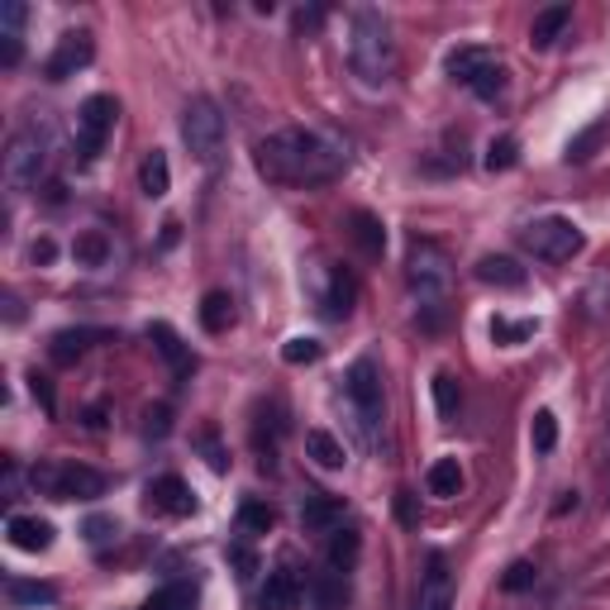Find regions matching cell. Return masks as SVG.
I'll list each match as a JSON object with an SVG mask.
<instances>
[{"label": "cell", "mask_w": 610, "mask_h": 610, "mask_svg": "<svg viewBox=\"0 0 610 610\" xmlns=\"http://www.w3.org/2000/svg\"><path fill=\"white\" fill-rule=\"evenodd\" d=\"M182 139H186L191 157L205 163V167H215L220 157H224V139H230V130H224V115H220V105L211 101V95L186 101V110H182Z\"/></svg>", "instance_id": "cell-8"}, {"label": "cell", "mask_w": 610, "mask_h": 610, "mask_svg": "<svg viewBox=\"0 0 610 610\" xmlns=\"http://www.w3.org/2000/svg\"><path fill=\"white\" fill-rule=\"evenodd\" d=\"M477 282L501 286V292H520V286H525V267L516 258H506V253H487V258L477 263Z\"/></svg>", "instance_id": "cell-20"}, {"label": "cell", "mask_w": 610, "mask_h": 610, "mask_svg": "<svg viewBox=\"0 0 610 610\" xmlns=\"http://www.w3.org/2000/svg\"><path fill=\"white\" fill-rule=\"evenodd\" d=\"M6 597L14 606H48V601H58V587H48V582H10Z\"/></svg>", "instance_id": "cell-33"}, {"label": "cell", "mask_w": 610, "mask_h": 610, "mask_svg": "<svg viewBox=\"0 0 610 610\" xmlns=\"http://www.w3.org/2000/svg\"><path fill=\"white\" fill-rule=\"evenodd\" d=\"M143 506H149V516H167V520H182L196 510V496H191V487L182 477H153L149 491H143Z\"/></svg>", "instance_id": "cell-11"}, {"label": "cell", "mask_w": 610, "mask_h": 610, "mask_svg": "<svg viewBox=\"0 0 610 610\" xmlns=\"http://www.w3.org/2000/svg\"><path fill=\"white\" fill-rule=\"evenodd\" d=\"M230 558L238 563V577H253V568H258V563H253V553H248V549H234Z\"/></svg>", "instance_id": "cell-44"}, {"label": "cell", "mask_w": 610, "mask_h": 610, "mask_svg": "<svg viewBox=\"0 0 610 610\" xmlns=\"http://www.w3.org/2000/svg\"><path fill=\"white\" fill-rule=\"evenodd\" d=\"M348 606V572H319L315 577V610H344Z\"/></svg>", "instance_id": "cell-27"}, {"label": "cell", "mask_w": 610, "mask_h": 610, "mask_svg": "<svg viewBox=\"0 0 610 610\" xmlns=\"http://www.w3.org/2000/svg\"><path fill=\"white\" fill-rule=\"evenodd\" d=\"M105 339H110V329H87V325L82 329H58L53 344H48V358L68 367V363H77L82 353H91L95 344H105Z\"/></svg>", "instance_id": "cell-18"}, {"label": "cell", "mask_w": 610, "mask_h": 610, "mask_svg": "<svg viewBox=\"0 0 610 610\" xmlns=\"http://www.w3.org/2000/svg\"><path fill=\"white\" fill-rule=\"evenodd\" d=\"M238 525H244V535H267V529L277 525V510L267 501H244L238 506Z\"/></svg>", "instance_id": "cell-32"}, {"label": "cell", "mask_w": 610, "mask_h": 610, "mask_svg": "<svg viewBox=\"0 0 610 610\" xmlns=\"http://www.w3.org/2000/svg\"><path fill=\"white\" fill-rule=\"evenodd\" d=\"M143 420H149L143 429H149V435H157V439H163L167 429H172V420H167V406H149V410H143Z\"/></svg>", "instance_id": "cell-42"}, {"label": "cell", "mask_w": 610, "mask_h": 610, "mask_svg": "<svg viewBox=\"0 0 610 610\" xmlns=\"http://www.w3.org/2000/svg\"><path fill=\"white\" fill-rule=\"evenodd\" d=\"M435 406H439V415H444V420H458L462 392H458V382L448 377V373H439V377H435Z\"/></svg>", "instance_id": "cell-35"}, {"label": "cell", "mask_w": 610, "mask_h": 610, "mask_svg": "<svg viewBox=\"0 0 610 610\" xmlns=\"http://www.w3.org/2000/svg\"><path fill=\"white\" fill-rule=\"evenodd\" d=\"M149 339H153V348H157V353H163V363L172 367L176 377H186L191 367H196V358H191V348L182 344V334H176L172 325H153V329H149Z\"/></svg>", "instance_id": "cell-21"}, {"label": "cell", "mask_w": 610, "mask_h": 610, "mask_svg": "<svg viewBox=\"0 0 610 610\" xmlns=\"http://www.w3.org/2000/svg\"><path fill=\"white\" fill-rule=\"evenodd\" d=\"M415 610H454V572L444 553H429L420 582H415Z\"/></svg>", "instance_id": "cell-13"}, {"label": "cell", "mask_w": 610, "mask_h": 610, "mask_svg": "<svg viewBox=\"0 0 610 610\" xmlns=\"http://www.w3.org/2000/svg\"><path fill=\"white\" fill-rule=\"evenodd\" d=\"M91 58H95V43L87 29H72V34H62L58 48H53V58H48V82H68V77H77L82 68H91Z\"/></svg>", "instance_id": "cell-12"}, {"label": "cell", "mask_w": 610, "mask_h": 610, "mask_svg": "<svg viewBox=\"0 0 610 610\" xmlns=\"http://www.w3.org/2000/svg\"><path fill=\"white\" fill-rule=\"evenodd\" d=\"M319 353H325V348H319L315 339H286V348H282V358H286V363H292V367H301V363H319Z\"/></svg>", "instance_id": "cell-40"}, {"label": "cell", "mask_w": 610, "mask_h": 610, "mask_svg": "<svg viewBox=\"0 0 610 610\" xmlns=\"http://www.w3.org/2000/svg\"><path fill=\"white\" fill-rule=\"evenodd\" d=\"M396 39H392V20L373 6L353 10L348 20V68L363 87H387L396 77Z\"/></svg>", "instance_id": "cell-2"}, {"label": "cell", "mask_w": 610, "mask_h": 610, "mask_svg": "<svg viewBox=\"0 0 610 610\" xmlns=\"http://www.w3.org/2000/svg\"><path fill=\"white\" fill-rule=\"evenodd\" d=\"M396 516H400V525H415V496L410 491H396Z\"/></svg>", "instance_id": "cell-43"}, {"label": "cell", "mask_w": 610, "mask_h": 610, "mask_svg": "<svg viewBox=\"0 0 610 610\" xmlns=\"http://www.w3.org/2000/svg\"><path fill=\"white\" fill-rule=\"evenodd\" d=\"M39 496H53V501H95L105 496V477L87 468V462H34L29 472Z\"/></svg>", "instance_id": "cell-7"}, {"label": "cell", "mask_w": 610, "mask_h": 610, "mask_svg": "<svg viewBox=\"0 0 610 610\" xmlns=\"http://www.w3.org/2000/svg\"><path fill=\"white\" fill-rule=\"evenodd\" d=\"M115 120H120V105H115V95H91V101H82V110H77V163H95V157L105 153V139L110 130H115Z\"/></svg>", "instance_id": "cell-10"}, {"label": "cell", "mask_w": 610, "mask_h": 610, "mask_svg": "<svg viewBox=\"0 0 610 610\" xmlns=\"http://www.w3.org/2000/svg\"><path fill=\"white\" fill-rule=\"evenodd\" d=\"M568 24H572V10H568V6H549V10H539V14H535V24H529V43H535L539 53H543V48H553L558 39L568 34Z\"/></svg>", "instance_id": "cell-23"}, {"label": "cell", "mask_w": 610, "mask_h": 610, "mask_svg": "<svg viewBox=\"0 0 610 610\" xmlns=\"http://www.w3.org/2000/svg\"><path fill=\"white\" fill-rule=\"evenodd\" d=\"M520 244H525V253H535L539 263H572L577 253L587 248V234L577 230L572 220H563V215H543V220L525 224Z\"/></svg>", "instance_id": "cell-9"}, {"label": "cell", "mask_w": 610, "mask_h": 610, "mask_svg": "<svg viewBox=\"0 0 610 610\" xmlns=\"http://www.w3.org/2000/svg\"><path fill=\"white\" fill-rule=\"evenodd\" d=\"M6 539L20 553H48V549H53V525L39 520V516H10L6 520Z\"/></svg>", "instance_id": "cell-17"}, {"label": "cell", "mask_w": 610, "mask_h": 610, "mask_svg": "<svg viewBox=\"0 0 610 610\" xmlns=\"http://www.w3.org/2000/svg\"><path fill=\"white\" fill-rule=\"evenodd\" d=\"M601 139H606V120H597L591 130H582V134H577V139L568 143V163H587V157L597 153V143H601Z\"/></svg>", "instance_id": "cell-37"}, {"label": "cell", "mask_w": 610, "mask_h": 610, "mask_svg": "<svg viewBox=\"0 0 610 610\" xmlns=\"http://www.w3.org/2000/svg\"><path fill=\"white\" fill-rule=\"evenodd\" d=\"M34 258H39V263L53 258V244H48V238H43V244H34Z\"/></svg>", "instance_id": "cell-46"}, {"label": "cell", "mask_w": 610, "mask_h": 610, "mask_svg": "<svg viewBox=\"0 0 610 610\" xmlns=\"http://www.w3.org/2000/svg\"><path fill=\"white\" fill-rule=\"evenodd\" d=\"M520 163V143L516 139H491L487 143V172H510Z\"/></svg>", "instance_id": "cell-34"}, {"label": "cell", "mask_w": 610, "mask_h": 610, "mask_svg": "<svg viewBox=\"0 0 610 610\" xmlns=\"http://www.w3.org/2000/svg\"><path fill=\"white\" fill-rule=\"evenodd\" d=\"M48 163H53V124L34 115V120H24L6 143V182H10V191L39 186Z\"/></svg>", "instance_id": "cell-4"}, {"label": "cell", "mask_w": 610, "mask_h": 610, "mask_svg": "<svg viewBox=\"0 0 610 610\" xmlns=\"http://www.w3.org/2000/svg\"><path fill=\"white\" fill-rule=\"evenodd\" d=\"M444 72L454 77L462 91H472L477 101H501L506 95V62L481 43H462V48H448L444 58Z\"/></svg>", "instance_id": "cell-6"}, {"label": "cell", "mask_w": 610, "mask_h": 610, "mask_svg": "<svg viewBox=\"0 0 610 610\" xmlns=\"http://www.w3.org/2000/svg\"><path fill=\"white\" fill-rule=\"evenodd\" d=\"M29 382H34V396L43 400V410L53 415V392H48V382H43V377H29Z\"/></svg>", "instance_id": "cell-45"}, {"label": "cell", "mask_w": 610, "mask_h": 610, "mask_svg": "<svg viewBox=\"0 0 610 610\" xmlns=\"http://www.w3.org/2000/svg\"><path fill=\"white\" fill-rule=\"evenodd\" d=\"M167 186H172L167 153H163V149H149V153H143V163H139V191H143L149 201H163Z\"/></svg>", "instance_id": "cell-22"}, {"label": "cell", "mask_w": 610, "mask_h": 610, "mask_svg": "<svg viewBox=\"0 0 610 610\" xmlns=\"http://www.w3.org/2000/svg\"><path fill=\"white\" fill-rule=\"evenodd\" d=\"M353 238H358V248L367 258H382V248H387V230H382V220L367 215V211H353Z\"/></svg>", "instance_id": "cell-28"}, {"label": "cell", "mask_w": 610, "mask_h": 610, "mask_svg": "<svg viewBox=\"0 0 610 610\" xmlns=\"http://www.w3.org/2000/svg\"><path fill=\"white\" fill-rule=\"evenodd\" d=\"M353 301H358V282H353V272L348 267H329V286H325V296H319L325 315L329 319H348Z\"/></svg>", "instance_id": "cell-19"}, {"label": "cell", "mask_w": 610, "mask_h": 610, "mask_svg": "<svg viewBox=\"0 0 610 610\" xmlns=\"http://www.w3.org/2000/svg\"><path fill=\"white\" fill-rule=\"evenodd\" d=\"M301 591H305V582H301V572L292 568V563H282V568H272L267 572V582H263V610H296L301 606Z\"/></svg>", "instance_id": "cell-15"}, {"label": "cell", "mask_w": 610, "mask_h": 610, "mask_svg": "<svg viewBox=\"0 0 610 610\" xmlns=\"http://www.w3.org/2000/svg\"><path fill=\"white\" fill-rule=\"evenodd\" d=\"M535 563H525V558H516L506 572H501V591H525V587H535Z\"/></svg>", "instance_id": "cell-38"}, {"label": "cell", "mask_w": 610, "mask_h": 610, "mask_svg": "<svg viewBox=\"0 0 610 610\" xmlns=\"http://www.w3.org/2000/svg\"><path fill=\"white\" fill-rule=\"evenodd\" d=\"M553 444H558V420H553V410H539L535 415V448L539 454H553Z\"/></svg>", "instance_id": "cell-39"}, {"label": "cell", "mask_w": 610, "mask_h": 610, "mask_svg": "<svg viewBox=\"0 0 610 610\" xmlns=\"http://www.w3.org/2000/svg\"><path fill=\"white\" fill-rule=\"evenodd\" d=\"M406 277H410L415 301H420L425 325L439 329L444 296H448V277H454V267H448V253L435 244V238H410V248H406Z\"/></svg>", "instance_id": "cell-3"}, {"label": "cell", "mask_w": 610, "mask_h": 610, "mask_svg": "<svg viewBox=\"0 0 610 610\" xmlns=\"http://www.w3.org/2000/svg\"><path fill=\"white\" fill-rule=\"evenodd\" d=\"M358 553H363V539L353 535V529H334V535H329V568L334 572H353Z\"/></svg>", "instance_id": "cell-30"}, {"label": "cell", "mask_w": 610, "mask_h": 610, "mask_svg": "<svg viewBox=\"0 0 610 610\" xmlns=\"http://www.w3.org/2000/svg\"><path fill=\"white\" fill-rule=\"evenodd\" d=\"M143 610H196V587L191 582H167L157 587L149 601H143Z\"/></svg>", "instance_id": "cell-29"}, {"label": "cell", "mask_w": 610, "mask_h": 610, "mask_svg": "<svg viewBox=\"0 0 610 610\" xmlns=\"http://www.w3.org/2000/svg\"><path fill=\"white\" fill-rule=\"evenodd\" d=\"M305 454L315 458V468H325V472H339L344 462H348V454H344V444L329 435V429H311L305 435Z\"/></svg>", "instance_id": "cell-24"}, {"label": "cell", "mask_w": 610, "mask_h": 610, "mask_svg": "<svg viewBox=\"0 0 610 610\" xmlns=\"http://www.w3.org/2000/svg\"><path fill=\"white\" fill-rule=\"evenodd\" d=\"M535 334V319H506V315H496L491 319V339L496 344H520Z\"/></svg>", "instance_id": "cell-36"}, {"label": "cell", "mask_w": 610, "mask_h": 610, "mask_svg": "<svg viewBox=\"0 0 610 610\" xmlns=\"http://www.w3.org/2000/svg\"><path fill=\"white\" fill-rule=\"evenodd\" d=\"M115 535H120V525H115V520H105V516L87 520V539H91V543H105V539H115Z\"/></svg>", "instance_id": "cell-41"}, {"label": "cell", "mask_w": 610, "mask_h": 610, "mask_svg": "<svg viewBox=\"0 0 610 610\" xmlns=\"http://www.w3.org/2000/svg\"><path fill=\"white\" fill-rule=\"evenodd\" d=\"M24 20H29V6H20V0L0 6V62L6 68H14L24 58Z\"/></svg>", "instance_id": "cell-16"}, {"label": "cell", "mask_w": 610, "mask_h": 610, "mask_svg": "<svg viewBox=\"0 0 610 610\" xmlns=\"http://www.w3.org/2000/svg\"><path fill=\"white\" fill-rule=\"evenodd\" d=\"M425 487H429V496H439V501H454V496L462 491V468H458V458H439V462H429Z\"/></svg>", "instance_id": "cell-25"}, {"label": "cell", "mask_w": 610, "mask_h": 610, "mask_svg": "<svg viewBox=\"0 0 610 610\" xmlns=\"http://www.w3.org/2000/svg\"><path fill=\"white\" fill-rule=\"evenodd\" d=\"M72 258H77V267H105V258H110V244H105V234H101V230H87V234H77V244H72Z\"/></svg>", "instance_id": "cell-31"}, {"label": "cell", "mask_w": 610, "mask_h": 610, "mask_svg": "<svg viewBox=\"0 0 610 610\" xmlns=\"http://www.w3.org/2000/svg\"><path fill=\"white\" fill-rule=\"evenodd\" d=\"M201 325H205V334H224V329H230L234 325V296L230 292H205Z\"/></svg>", "instance_id": "cell-26"}, {"label": "cell", "mask_w": 610, "mask_h": 610, "mask_svg": "<svg viewBox=\"0 0 610 610\" xmlns=\"http://www.w3.org/2000/svg\"><path fill=\"white\" fill-rule=\"evenodd\" d=\"M344 400L353 410V425H358V439L367 448L382 444V420H387V406H382V373L373 358H358L344 377Z\"/></svg>", "instance_id": "cell-5"}, {"label": "cell", "mask_w": 610, "mask_h": 610, "mask_svg": "<svg viewBox=\"0 0 610 610\" xmlns=\"http://www.w3.org/2000/svg\"><path fill=\"white\" fill-rule=\"evenodd\" d=\"M253 157H258V172L272 186H319V182H334L344 167V153L315 130L267 134V139H258Z\"/></svg>", "instance_id": "cell-1"}, {"label": "cell", "mask_w": 610, "mask_h": 610, "mask_svg": "<svg viewBox=\"0 0 610 610\" xmlns=\"http://www.w3.org/2000/svg\"><path fill=\"white\" fill-rule=\"evenodd\" d=\"M344 496H329V491H311L301 506V525L311 529V535H334V529H344Z\"/></svg>", "instance_id": "cell-14"}]
</instances>
